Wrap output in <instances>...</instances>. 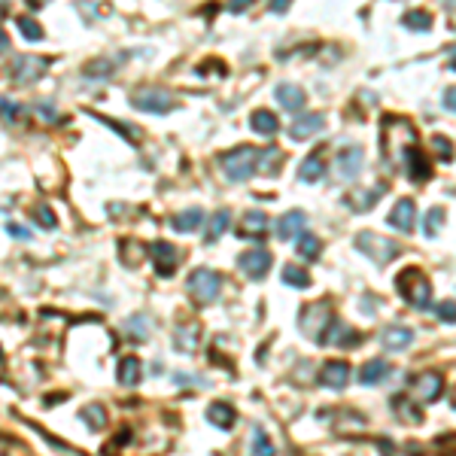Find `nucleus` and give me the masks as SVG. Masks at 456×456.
Masks as SVG:
<instances>
[{"label": "nucleus", "instance_id": "nucleus-46", "mask_svg": "<svg viewBox=\"0 0 456 456\" xmlns=\"http://www.w3.org/2000/svg\"><path fill=\"white\" fill-rule=\"evenodd\" d=\"M37 110H40V113H43L46 119H58V113H55V110H52V104H37Z\"/></svg>", "mask_w": 456, "mask_h": 456}, {"label": "nucleus", "instance_id": "nucleus-35", "mask_svg": "<svg viewBox=\"0 0 456 456\" xmlns=\"http://www.w3.org/2000/svg\"><path fill=\"white\" fill-rule=\"evenodd\" d=\"M252 453L256 456H274V444L268 441V435H265L262 426L252 429Z\"/></svg>", "mask_w": 456, "mask_h": 456}, {"label": "nucleus", "instance_id": "nucleus-34", "mask_svg": "<svg viewBox=\"0 0 456 456\" xmlns=\"http://www.w3.org/2000/svg\"><path fill=\"white\" fill-rule=\"evenodd\" d=\"M441 222H444V207H432L429 213L423 216V235L426 237H435L441 228Z\"/></svg>", "mask_w": 456, "mask_h": 456}, {"label": "nucleus", "instance_id": "nucleus-36", "mask_svg": "<svg viewBox=\"0 0 456 456\" xmlns=\"http://www.w3.org/2000/svg\"><path fill=\"white\" fill-rule=\"evenodd\" d=\"M82 420L97 432V429H104V423H107V411H104L101 405H88V408H82Z\"/></svg>", "mask_w": 456, "mask_h": 456}, {"label": "nucleus", "instance_id": "nucleus-23", "mask_svg": "<svg viewBox=\"0 0 456 456\" xmlns=\"http://www.w3.org/2000/svg\"><path fill=\"white\" fill-rule=\"evenodd\" d=\"M207 420L216 426V429H231V426H235V420H237V413L226 402H213L207 408Z\"/></svg>", "mask_w": 456, "mask_h": 456}, {"label": "nucleus", "instance_id": "nucleus-31", "mask_svg": "<svg viewBox=\"0 0 456 456\" xmlns=\"http://www.w3.org/2000/svg\"><path fill=\"white\" fill-rule=\"evenodd\" d=\"M283 283L296 286V289H304V286H311V277H307V271L298 268V265H286V268H283Z\"/></svg>", "mask_w": 456, "mask_h": 456}, {"label": "nucleus", "instance_id": "nucleus-43", "mask_svg": "<svg viewBox=\"0 0 456 456\" xmlns=\"http://www.w3.org/2000/svg\"><path fill=\"white\" fill-rule=\"evenodd\" d=\"M438 317L444 322H456V301H444V304H438Z\"/></svg>", "mask_w": 456, "mask_h": 456}, {"label": "nucleus", "instance_id": "nucleus-51", "mask_svg": "<svg viewBox=\"0 0 456 456\" xmlns=\"http://www.w3.org/2000/svg\"><path fill=\"white\" fill-rule=\"evenodd\" d=\"M27 3H31V6H43L46 0H27Z\"/></svg>", "mask_w": 456, "mask_h": 456}, {"label": "nucleus", "instance_id": "nucleus-20", "mask_svg": "<svg viewBox=\"0 0 456 456\" xmlns=\"http://www.w3.org/2000/svg\"><path fill=\"white\" fill-rule=\"evenodd\" d=\"M322 125H326V119H322L320 113H307V116H301V119H296V122H292L289 137H292V140L313 137L317 131H322Z\"/></svg>", "mask_w": 456, "mask_h": 456}, {"label": "nucleus", "instance_id": "nucleus-12", "mask_svg": "<svg viewBox=\"0 0 456 456\" xmlns=\"http://www.w3.org/2000/svg\"><path fill=\"white\" fill-rule=\"evenodd\" d=\"M362 167H365V156H362L359 146H347V149H341V156H338L341 180H356L362 173Z\"/></svg>", "mask_w": 456, "mask_h": 456}, {"label": "nucleus", "instance_id": "nucleus-15", "mask_svg": "<svg viewBox=\"0 0 456 456\" xmlns=\"http://www.w3.org/2000/svg\"><path fill=\"white\" fill-rule=\"evenodd\" d=\"M274 97H277V101H280V107H283V110H289V113H301V110H304V104H307L304 88L292 86V82H283V86H277V91H274Z\"/></svg>", "mask_w": 456, "mask_h": 456}, {"label": "nucleus", "instance_id": "nucleus-27", "mask_svg": "<svg viewBox=\"0 0 456 456\" xmlns=\"http://www.w3.org/2000/svg\"><path fill=\"white\" fill-rule=\"evenodd\" d=\"M359 341V335L353 332V328L350 326H344V322H332V326H328V332H326V338H322V344H356Z\"/></svg>", "mask_w": 456, "mask_h": 456}, {"label": "nucleus", "instance_id": "nucleus-6", "mask_svg": "<svg viewBox=\"0 0 456 456\" xmlns=\"http://www.w3.org/2000/svg\"><path fill=\"white\" fill-rule=\"evenodd\" d=\"M131 104L137 110H143V113H167L173 107V97H171V91H165L158 86H143L131 95Z\"/></svg>", "mask_w": 456, "mask_h": 456}, {"label": "nucleus", "instance_id": "nucleus-48", "mask_svg": "<svg viewBox=\"0 0 456 456\" xmlns=\"http://www.w3.org/2000/svg\"><path fill=\"white\" fill-rule=\"evenodd\" d=\"M3 116H6V122H10V116H16V104L3 101Z\"/></svg>", "mask_w": 456, "mask_h": 456}, {"label": "nucleus", "instance_id": "nucleus-41", "mask_svg": "<svg viewBox=\"0 0 456 456\" xmlns=\"http://www.w3.org/2000/svg\"><path fill=\"white\" fill-rule=\"evenodd\" d=\"M34 219H37L43 228H55V226H58V219H55V213H52V207H49V204H37V207H34Z\"/></svg>", "mask_w": 456, "mask_h": 456}, {"label": "nucleus", "instance_id": "nucleus-5", "mask_svg": "<svg viewBox=\"0 0 456 456\" xmlns=\"http://www.w3.org/2000/svg\"><path fill=\"white\" fill-rule=\"evenodd\" d=\"M256 167H259V152L252 149V146H237V149L222 156V171H226L228 180H235V182H243Z\"/></svg>", "mask_w": 456, "mask_h": 456}, {"label": "nucleus", "instance_id": "nucleus-30", "mask_svg": "<svg viewBox=\"0 0 456 456\" xmlns=\"http://www.w3.org/2000/svg\"><path fill=\"white\" fill-rule=\"evenodd\" d=\"M228 222H231V213H228V210H219V213L213 216V222H210V231H207V235H204V241H207V243L219 241V237L226 235Z\"/></svg>", "mask_w": 456, "mask_h": 456}, {"label": "nucleus", "instance_id": "nucleus-29", "mask_svg": "<svg viewBox=\"0 0 456 456\" xmlns=\"http://www.w3.org/2000/svg\"><path fill=\"white\" fill-rule=\"evenodd\" d=\"M320 252H322L320 237H313V235H307V231H304V235H301V241H298V256L307 259V262H317Z\"/></svg>", "mask_w": 456, "mask_h": 456}, {"label": "nucleus", "instance_id": "nucleus-40", "mask_svg": "<svg viewBox=\"0 0 456 456\" xmlns=\"http://www.w3.org/2000/svg\"><path fill=\"white\" fill-rule=\"evenodd\" d=\"M280 152L277 149H265V152H259V171H265V173H274V167L280 165Z\"/></svg>", "mask_w": 456, "mask_h": 456}, {"label": "nucleus", "instance_id": "nucleus-10", "mask_svg": "<svg viewBox=\"0 0 456 456\" xmlns=\"http://www.w3.org/2000/svg\"><path fill=\"white\" fill-rule=\"evenodd\" d=\"M237 265H241V271L247 274V277L252 280H262L265 274L271 271V252L268 250H250V252H243L241 259H237Z\"/></svg>", "mask_w": 456, "mask_h": 456}, {"label": "nucleus", "instance_id": "nucleus-25", "mask_svg": "<svg viewBox=\"0 0 456 456\" xmlns=\"http://www.w3.org/2000/svg\"><path fill=\"white\" fill-rule=\"evenodd\" d=\"M201 222H204V210L201 207H189L173 216V228L177 231H195V228H201Z\"/></svg>", "mask_w": 456, "mask_h": 456}, {"label": "nucleus", "instance_id": "nucleus-33", "mask_svg": "<svg viewBox=\"0 0 456 456\" xmlns=\"http://www.w3.org/2000/svg\"><path fill=\"white\" fill-rule=\"evenodd\" d=\"M392 411H396L398 417H408V423H420V408H413L408 396H396V398H392Z\"/></svg>", "mask_w": 456, "mask_h": 456}, {"label": "nucleus", "instance_id": "nucleus-17", "mask_svg": "<svg viewBox=\"0 0 456 456\" xmlns=\"http://www.w3.org/2000/svg\"><path fill=\"white\" fill-rule=\"evenodd\" d=\"M322 173H326V149H313L311 156L301 161L298 177L304 180V182H320Z\"/></svg>", "mask_w": 456, "mask_h": 456}, {"label": "nucleus", "instance_id": "nucleus-11", "mask_svg": "<svg viewBox=\"0 0 456 456\" xmlns=\"http://www.w3.org/2000/svg\"><path fill=\"white\" fill-rule=\"evenodd\" d=\"M350 365L344 362V359H332V362H326L322 365V371H320V383L322 387H328V389H344L350 383Z\"/></svg>", "mask_w": 456, "mask_h": 456}, {"label": "nucleus", "instance_id": "nucleus-21", "mask_svg": "<svg viewBox=\"0 0 456 456\" xmlns=\"http://www.w3.org/2000/svg\"><path fill=\"white\" fill-rule=\"evenodd\" d=\"M387 374H389V362H383V359H371V362H365V365H362V371H359V383H365V387H374V383H383V381H387Z\"/></svg>", "mask_w": 456, "mask_h": 456}, {"label": "nucleus", "instance_id": "nucleus-28", "mask_svg": "<svg viewBox=\"0 0 456 456\" xmlns=\"http://www.w3.org/2000/svg\"><path fill=\"white\" fill-rule=\"evenodd\" d=\"M402 25L408 27V31H429L432 27V16L426 10H411L402 16Z\"/></svg>", "mask_w": 456, "mask_h": 456}, {"label": "nucleus", "instance_id": "nucleus-37", "mask_svg": "<svg viewBox=\"0 0 456 456\" xmlns=\"http://www.w3.org/2000/svg\"><path fill=\"white\" fill-rule=\"evenodd\" d=\"M116 70V61H91V64L82 67V73L91 76V80H101V76H110Z\"/></svg>", "mask_w": 456, "mask_h": 456}, {"label": "nucleus", "instance_id": "nucleus-16", "mask_svg": "<svg viewBox=\"0 0 456 456\" xmlns=\"http://www.w3.org/2000/svg\"><path fill=\"white\" fill-rule=\"evenodd\" d=\"M198 341H201V326L198 322H186L173 332V347L177 353H195L198 350Z\"/></svg>", "mask_w": 456, "mask_h": 456}, {"label": "nucleus", "instance_id": "nucleus-8", "mask_svg": "<svg viewBox=\"0 0 456 456\" xmlns=\"http://www.w3.org/2000/svg\"><path fill=\"white\" fill-rule=\"evenodd\" d=\"M149 252H152V265H156L158 277H171V274L180 268V262H182V252L173 247V243H167V241H156L149 247Z\"/></svg>", "mask_w": 456, "mask_h": 456}, {"label": "nucleus", "instance_id": "nucleus-50", "mask_svg": "<svg viewBox=\"0 0 456 456\" xmlns=\"http://www.w3.org/2000/svg\"><path fill=\"white\" fill-rule=\"evenodd\" d=\"M447 64H451V70H456V46L447 49Z\"/></svg>", "mask_w": 456, "mask_h": 456}, {"label": "nucleus", "instance_id": "nucleus-22", "mask_svg": "<svg viewBox=\"0 0 456 456\" xmlns=\"http://www.w3.org/2000/svg\"><path fill=\"white\" fill-rule=\"evenodd\" d=\"M250 128L256 131V134H262V137H274V134H277V128H280V122H277V116H274L271 110H256V113L250 116Z\"/></svg>", "mask_w": 456, "mask_h": 456}, {"label": "nucleus", "instance_id": "nucleus-47", "mask_svg": "<svg viewBox=\"0 0 456 456\" xmlns=\"http://www.w3.org/2000/svg\"><path fill=\"white\" fill-rule=\"evenodd\" d=\"M286 6H289V0H271V10L274 12H286Z\"/></svg>", "mask_w": 456, "mask_h": 456}, {"label": "nucleus", "instance_id": "nucleus-7", "mask_svg": "<svg viewBox=\"0 0 456 456\" xmlns=\"http://www.w3.org/2000/svg\"><path fill=\"white\" fill-rule=\"evenodd\" d=\"M49 70V58H37V55H22V58L12 61L10 67V76L19 82V86H31V82H37L40 76H43Z\"/></svg>", "mask_w": 456, "mask_h": 456}, {"label": "nucleus", "instance_id": "nucleus-45", "mask_svg": "<svg viewBox=\"0 0 456 456\" xmlns=\"http://www.w3.org/2000/svg\"><path fill=\"white\" fill-rule=\"evenodd\" d=\"M444 104H447V110H453V113H456V88L444 91Z\"/></svg>", "mask_w": 456, "mask_h": 456}, {"label": "nucleus", "instance_id": "nucleus-24", "mask_svg": "<svg viewBox=\"0 0 456 456\" xmlns=\"http://www.w3.org/2000/svg\"><path fill=\"white\" fill-rule=\"evenodd\" d=\"M140 371H143V365H140L137 356H125L122 362H119V383L122 387H137L140 383Z\"/></svg>", "mask_w": 456, "mask_h": 456}, {"label": "nucleus", "instance_id": "nucleus-39", "mask_svg": "<svg viewBox=\"0 0 456 456\" xmlns=\"http://www.w3.org/2000/svg\"><path fill=\"white\" fill-rule=\"evenodd\" d=\"M383 192H387V186H377V189H371V192H365V195H362V198H356V201H353V198H350V207H356V210H368V207H371V204H374V201H377V198H381V195H383Z\"/></svg>", "mask_w": 456, "mask_h": 456}, {"label": "nucleus", "instance_id": "nucleus-49", "mask_svg": "<svg viewBox=\"0 0 456 456\" xmlns=\"http://www.w3.org/2000/svg\"><path fill=\"white\" fill-rule=\"evenodd\" d=\"M247 3H250V0H231L228 6H231V12H243V6H247Z\"/></svg>", "mask_w": 456, "mask_h": 456}, {"label": "nucleus", "instance_id": "nucleus-52", "mask_svg": "<svg viewBox=\"0 0 456 456\" xmlns=\"http://www.w3.org/2000/svg\"><path fill=\"white\" fill-rule=\"evenodd\" d=\"M453 408H456V396H453Z\"/></svg>", "mask_w": 456, "mask_h": 456}, {"label": "nucleus", "instance_id": "nucleus-42", "mask_svg": "<svg viewBox=\"0 0 456 456\" xmlns=\"http://www.w3.org/2000/svg\"><path fill=\"white\" fill-rule=\"evenodd\" d=\"M432 149H435V156H438L441 161H451L453 158V143L447 137H432Z\"/></svg>", "mask_w": 456, "mask_h": 456}, {"label": "nucleus", "instance_id": "nucleus-44", "mask_svg": "<svg viewBox=\"0 0 456 456\" xmlns=\"http://www.w3.org/2000/svg\"><path fill=\"white\" fill-rule=\"evenodd\" d=\"M6 235H10V237H19V241H27V237H31V231L22 228V226H16V222H6Z\"/></svg>", "mask_w": 456, "mask_h": 456}, {"label": "nucleus", "instance_id": "nucleus-14", "mask_svg": "<svg viewBox=\"0 0 456 456\" xmlns=\"http://www.w3.org/2000/svg\"><path fill=\"white\" fill-rule=\"evenodd\" d=\"M405 173H408L413 182H426V180L432 177L429 161H426V156L417 149V146H411V149L405 152Z\"/></svg>", "mask_w": 456, "mask_h": 456}, {"label": "nucleus", "instance_id": "nucleus-4", "mask_svg": "<svg viewBox=\"0 0 456 456\" xmlns=\"http://www.w3.org/2000/svg\"><path fill=\"white\" fill-rule=\"evenodd\" d=\"M219 289H222V277L210 268L192 271V277L186 280V292L192 296L195 304H210V301H216Z\"/></svg>", "mask_w": 456, "mask_h": 456}, {"label": "nucleus", "instance_id": "nucleus-2", "mask_svg": "<svg viewBox=\"0 0 456 456\" xmlns=\"http://www.w3.org/2000/svg\"><path fill=\"white\" fill-rule=\"evenodd\" d=\"M356 250L365 252V256L377 265H389L392 259H398V252H402V247H398L396 241H389V237H383V235H374V231H359V235H356Z\"/></svg>", "mask_w": 456, "mask_h": 456}, {"label": "nucleus", "instance_id": "nucleus-19", "mask_svg": "<svg viewBox=\"0 0 456 456\" xmlns=\"http://www.w3.org/2000/svg\"><path fill=\"white\" fill-rule=\"evenodd\" d=\"M413 219H417V207H413L411 198H402L389 213V226L392 228H402V231H411L413 228Z\"/></svg>", "mask_w": 456, "mask_h": 456}, {"label": "nucleus", "instance_id": "nucleus-26", "mask_svg": "<svg viewBox=\"0 0 456 456\" xmlns=\"http://www.w3.org/2000/svg\"><path fill=\"white\" fill-rule=\"evenodd\" d=\"M265 226H268V216L262 210H250L241 222V237H252V235H265Z\"/></svg>", "mask_w": 456, "mask_h": 456}, {"label": "nucleus", "instance_id": "nucleus-3", "mask_svg": "<svg viewBox=\"0 0 456 456\" xmlns=\"http://www.w3.org/2000/svg\"><path fill=\"white\" fill-rule=\"evenodd\" d=\"M328 320H332V304H328V301H313V304L301 307V313H298L301 332L317 344H322V338H326Z\"/></svg>", "mask_w": 456, "mask_h": 456}, {"label": "nucleus", "instance_id": "nucleus-1", "mask_svg": "<svg viewBox=\"0 0 456 456\" xmlns=\"http://www.w3.org/2000/svg\"><path fill=\"white\" fill-rule=\"evenodd\" d=\"M396 289L411 307H429L432 304V283L426 280V274L420 268H405L396 277Z\"/></svg>", "mask_w": 456, "mask_h": 456}, {"label": "nucleus", "instance_id": "nucleus-38", "mask_svg": "<svg viewBox=\"0 0 456 456\" xmlns=\"http://www.w3.org/2000/svg\"><path fill=\"white\" fill-rule=\"evenodd\" d=\"M19 31L25 34V40H43V27H40L37 22H34V19H27V16H22L19 19Z\"/></svg>", "mask_w": 456, "mask_h": 456}, {"label": "nucleus", "instance_id": "nucleus-32", "mask_svg": "<svg viewBox=\"0 0 456 456\" xmlns=\"http://www.w3.org/2000/svg\"><path fill=\"white\" fill-rule=\"evenodd\" d=\"M149 332H152V328H149V317H146V313H137V317L128 320V335L134 341H146V338H149Z\"/></svg>", "mask_w": 456, "mask_h": 456}, {"label": "nucleus", "instance_id": "nucleus-18", "mask_svg": "<svg viewBox=\"0 0 456 456\" xmlns=\"http://www.w3.org/2000/svg\"><path fill=\"white\" fill-rule=\"evenodd\" d=\"M411 341H413V332L408 326H387L383 335H381V344L389 350V353H402Z\"/></svg>", "mask_w": 456, "mask_h": 456}, {"label": "nucleus", "instance_id": "nucleus-13", "mask_svg": "<svg viewBox=\"0 0 456 456\" xmlns=\"http://www.w3.org/2000/svg\"><path fill=\"white\" fill-rule=\"evenodd\" d=\"M304 228H307V216L301 213V210H289V213L280 216L277 237H280V241H292V237L304 235Z\"/></svg>", "mask_w": 456, "mask_h": 456}, {"label": "nucleus", "instance_id": "nucleus-9", "mask_svg": "<svg viewBox=\"0 0 456 456\" xmlns=\"http://www.w3.org/2000/svg\"><path fill=\"white\" fill-rule=\"evenodd\" d=\"M444 389V377L435 374V371H426V374H417L411 381V392L417 396V402H435Z\"/></svg>", "mask_w": 456, "mask_h": 456}]
</instances>
